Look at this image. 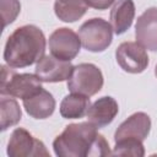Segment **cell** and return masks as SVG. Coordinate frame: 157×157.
<instances>
[{
  "label": "cell",
  "instance_id": "17",
  "mask_svg": "<svg viewBox=\"0 0 157 157\" xmlns=\"http://www.w3.org/2000/svg\"><path fill=\"white\" fill-rule=\"evenodd\" d=\"M0 113H1V131H5L10 126L16 125L22 117L20 104L13 97L1 96L0 99Z\"/></svg>",
  "mask_w": 157,
  "mask_h": 157
},
{
  "label": "cell",
  "instance_id": "11",
  "mask_svg": "<svg viewBox=\"0 0 157 157\" xmlns=\"http://www.w3.org/2000/svg\"><path fill=\"white\" fill-rule=\"evenodd\" d=\"M151 130V119L144 112H137L131 114L126 120H124L114 134V141L123 139H137L144 141Z\"/></svg>",
  "mask_w": 157,
  "mask_h": 157
},
{
  "label": "cell",
  "instance_id": "9",
  "mask_svg": "<svg viewBox=\"0 0 157 157\" xmlns=\"http://www.w3.org/2000/svg\"><path fill=\"white\" fill-rule=\"evenodd\" d=\"M74 70L71 61L61 60L54 55H44L36 66V75L42 82H63L69 80Z\"/></svg>",
  "mask_w": 157,
  "mask_h": 157
},
{
  "label": "cell",
  "instance_id": "1",
  "mask_svg": "<svg viewBox=\"0 0 157 157\" xmlns=\"http://www.w3.org/2000/svg\"><path fill=\"white\" fill-rule=\"evenodd\" d=\"M59 157H103L112 155L109 144L90 121L69 124L53 141Z\"/></svg>",
  "mask_w": 157,
  "mask_h": 157
},
{
  "label": "cell",
  "instance_id": "4",
  "mask_svg": "<svg viewBox=\"0 0 157 157\" xmlns=\"http://www.w3.org/2000/svg\"><path fill=\"white\" fill-rule=\"evenodd\" d=\"M78 37L86 50L101 53L112 44L113 28L108 21L101 17H93L81 25L78 28Z\"/></svg>",
  "mask_w": 157,
  "mask_h": 157
},
{
  "label": "cell",
  "instance_id": "10",
  "mask_svg": "<svg viewBox=\"0 0 157 157\" xmlns=\"http://www.w3.org/2000/svg\"><path fill=\"white\" fill-rule=\"evenodd\" d=\"M136 42L145 49L157 52V7L145 10L135 26Z\"/></svg>",
  "mask_w": 157,
  "mask_h": 157
},
{
  "label": "cell",
  "instance_id": "18",
  "mask_svg": "<svg viewBox=\"0 0 157 157\" xmlns=\"http://www.w3.org/2000/svg\"><path fill=\"white\" fill-rule=\"evenodd\" d=\"M112 155L119 156H145V147L142 141L137 139H123L115 141V146L112 151Z\"/></svg>",
  "mask_w": 157,
  "mask_h": 157
},
{
  "label": "cell",
  "instance_id": "19",
  "mask_svg": "<svg viewBox=\"0 0 157 157\" xmlns=\"http://www.w3.org/2000/svg\"><path fill=\"white\" fill-rule=\"evenodd\" d=\"M1 15L4 20V28L12 23L21 11V4L18 0H0Z\"/></svg>",
  "mask_w": 157,
  "mask_h": 157
},
{
  "label": "cell",
  "instance_id": "20",
  "mask_svg": "<svg viewBox=\"0 0 157 157\" xmlns=\"http://www.w3.org/2000/svg\"><path fill=\"white\" fill-rule=\"evenodd\" d=\"M114 2L115 0H86V4L96 10H107Z\"/></svg>",
  "mask_w": 157,
  "mask_h": 157
},
{
  "label": "cell",
  "instance_id": "14",
  "mask_svg": "<svg viewBox=\"0 0 157 157\" xmlns=\"http://www.w3.org/2000/svg\"><path fill=\"white\" fill-rule=\"evenodd\" d=\"M135 4L132 0H117L110 10V25L113 32L119 36L125 33L132 25Z\"/></svg>",
  "mask_w": 157,
  "mask_h": 157
},
{
  "label": "cell",
  "instance_id": "6",
  "mask_svg": "<svg viewBox=\"0 0 157 157\" xmlns=\"http://www.w3.org/2000/svg\"><path fill=\"white\" fill-rule=\"evenodd\" d=\"M6 152L10 157L49 156L45 145L23 128H16L12 131L7 142Z\"/></svg>",
  "mask_w": 157,
  "mask_h": 157
},
{
  "label": "cell",
  "instance_id": "3",
  "mask_svg": "<svg viewBox=\"0 0 157 157\" xmlns=\"http://www.w3.org/2000/svg\"><path fill=\"white\" fill-rule=\"evenodd\" d=\"M42 88V81L36 74H17L12 71L9 65L1 66V96H10L23 101L39 92Z\"/></svg>",
  "mask_w": 157,
  "mask_h": 157
},
{
  "label": "cell",
  "instance_id": "21",
  "mask_svg": "<svg viewBox=\"0 0 157 157\" xmlns=\"http://www.w3.org/2000/svg\"><path fill=\"white\" fill-rule=\"evenodd\" d=\"M155 75H156V77H157V65H156V67H155Z\"/></svg>",
  "mask_w": 157,
  "mask_h": 157
},
{
  "label": "cell",
  "instance_id": "2",
  "mask_svg": "<svg viewBox=\"0 0 157 157\" xmlns=\"http://www.w3.org/2000/svg\"><path fill=\"white\" fill-rule=\"evenodd\" d=\"M45 37L34 25L16 28L7 38L4 48V60L13 69H22L38 63L45 52Z\"/></svg>",
  "mask_w": 157,
  "mask_h": 157
},
{
  "label": "cell",
  "instance_id": "13",
  "mask_svg": "<svg viewBox=\"0 0 157 157\" xmlns=\"http://www.w3.org/2000/svg\"><path fill=\"white\" fill-rule=\"evenodd\" d=\"M22 102L27 114L34 119H47L55 110V99L53 94L44 88Z\"/></svg>",
  "mask_w": 157,
  "mask_h": 157
},
{
  "label": "cell",
  "instance_id": "16",
  "mask_svg": "<svg viewBox=\"0 0 157 157\" xmlns=\"http://www.w3.org/2000/svg\"><path fill=\"white\" fill-rule=\"evenodd\" d=\"M86 0H55L54 12L56 17L64 22H75L80 20L87 11Z\"/></svg>",
  "mask_w": 157,
  "mask_h": 157
},
{
  "label": "cell",
  "instance_id": "7",
  "mask_svg": "<svg viewBox=\"0 0 157 157\" xmlns=\"http://www.w3.org/2000/svg\"><path fill=\"white\" fill-rule=\"evenodd\" d=\"M49 50L58 59L71 61L81 49V39L71 28L61 27L49 36Z\"/></svg>",
  "mask_w": 157,
  "mask_h": 157
},
{
  "label": "cell",
  "instance_id": "5",
  "mask_svg": "<svg viewBox=\"0 0 157 157\" xmlns=\"http://www.w3.org/2000/svg\"><path fill=\"white\" fill-rule=\"evenodd\" d=\"M103 74L98 66L91 63H81L74 66L72 74L67 80V90L71 93L93 96L103 87Z\"/></svg>",
  "mask_w": 157,
  "mask_h": 157
},
{
  "label": "cell",
  "instance_id": "15",
  "mask_svg": "<svg viewBox=\"0 0 157 157\" xmlns=\"http://www.w3.org/2000/svg\"><path fill=\"white\" fill-rule=\"evenodd\" d=\"M91 105L90 97L80 93H71L63 98L60 103V114L65 119H78L87 114Z\"/></svg>",
  "mask_w": 157,
  "mask_h": 157
},
{
  "label": "cell",
  "instance_id": "12",
  "mask_svg": "<svg viewBox=\"0 0 157 157\" xmlns=\"http://www.w3.org/2000/svg\"><path fill=\"white\" fill-rule=\"evenodd\" d=\"M118 112V102L110 96H104L98 98L93 104L90 105L86 115L88 121L93 124L97 129H99L109 125L117 117Z\"/></svg>",
  "mask_w": 157,
  "mask_h": 157
},
{
  "label": "cell",
  "instance_id": "8",
  "mask_svg": "<svg viewBox=\"0 0 157 157\" xmlns=\"http://www.w3.org/2000/svg\"><path fill=\"white\" fill-rule=\"evenodd\" d=\"M118 65L129 74H140L148 66L146 49L137 42H123L115 50Z\"/></svg>",
  "mask_w": 157,
  "mask_h": 157
}]
</instances>
